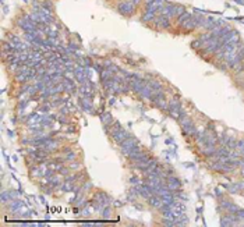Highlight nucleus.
Here are the masks:
<instances>
[{
    "instance_id": "1",
    "label": "nucleus",
    "mask_w": 244,
    "mask_h": 227,
    "mask_svg": "<svg viewBox=\"0 0 244 227\" xmlns=\"http://www.w3.org/2000/svg\"><path fill=\"white\" fill-rule=\"evenodd\" d=\"M138 145V141L135 139L134 137H128L127 139H124L123 142L120 144V148H121V152H123L126 156H128V153L133 151Z\"/></svg>"
},
{
    "instance_id": "2",
    "label": "nucleus",
    "mask_w": 244,
    "mask_h": 227,
    "mask_svg": "<svg viewBox=\"0 0 244 227\" xmlns=\"http://www.w3.org/2000/svg\"><path fill=\"white\" fill-rule=\"evenodd\" d=\"M117 11L123 15H131L135 13V4H133L131 2H121L117 6Z\"/></svg>"
},
{
    "instance_id": "3",
    "label": "nucleus",
    "mask_w": 244,
    "mask_h": 227,
    "mask_svg": "<svg viewBox=\"0 0 244 227\" xmlns=\"http://www.w3.org/2000/svg\"><path fill=\"white\" fill-rule=\"evenodd\" d=\"M110 135H112L113 141H114L116 144H119V145H120L124 139H127L128 137H131L130 133H127L124 128H120V130H117V131H113V133H110Z\"/></svg>"
},
{
    "instance_id": "4",
    "label": "nucleus",
    "mask_w": 244,
    "mask_h": 227,
    "mask_svg": "<svg viewBox=\"0 0 244 227\" xmlns=\"http://www.w3.org/2000/svg\"><path fill=\"white\" fill-rule=\"evenodd\" d=\"M153 24H155V27L156 28H162V29H166L170 27V21H169V17H166V15H158L155 20H153Z\"/></svg>"
},
{
    "instance_id": "5",
    "label": "nucleus",
    "mask_w": 244,
    "mask_h": 227,
    "mask_svg": "<svg viewBox=\"0 0 244 227\" xmlns=\"http://www.w3.org/2000/svg\"><path fill=\"white\" fill-rule=\"evenodd\" d=\"M184 11H186V10H184V7H183V6H175V4H172L170 10H169L168 17L169 18H170V17H176V18H177L178 15H181Z\"/></svg>"
},
{
    "instance_id": "6",
    "label": "nucleus",
    "mask_w": 244,
    "mask_h": 227,
    "mask_svg": "<svg viewBox=\"0 0 244 227\" xmlns=\"http://www.w3.org/2000/svg\"><path fill=\"white\" fill-rule=\"evenodd\" d=\"M148 202H149V205L153 206V208H162V206L165 205L163 201H162V198H160L159 195H152L149 199H148Z\"/></svg>"
},
{
    "instance_id": "7",
    "label": "nucleus",
    "mask_w": 244,
    "mask_h": 227,
    "mask_svg": "<svg viewBox=\"0 0 244 227\" xmlns=\"http://www.w3.org/2000/svg\"><path fill=\"white\" fill-rule=\"evenodd\" d=\"M153 92H155V91H153L149 85H146V84H145V85H144V88L140 91V96L145 98V99H151V98H152V95H153Z\"/></svg>"
},
{
    "instance_id": "8",
    "label": "nucleus",
    "mask_w": 244,
    "mask_h": 227,
    "mask_svg": "<svg viewBox=\"0 0 244 227\" xmlns=\"http://www.w3.org/2000/svg\"><path fill=\"white\" fill-rule=\"evenodd\" d=\"M99 120L102 121L103 126H112V123H113V117L110 113H102V114L99 116Z\"/></svg>"
},
{
    "instance_id": "9",
    "label": "nucleus",
    "mask_w": 244,
    "mask_h": 227,
    "mask_svg": "<svg viewBox=\"0 0 244 227\" xmlns=\"http://www.w3.org/2000/svg\"><path fill=\"white\" fill-rule=\"evenodd\" d=\"M92 98H81V106L85 109V110H88V112H92L94 110V107H92V101H91Z\"/></svg>"
},
{
    "instance_id": "10",
    "label": "nucleus",
    "mask_w": 244,
    "mask_h": 227,
    "mask_svg": "<svg viewBox=\"0 0 244 227\" xmlns=\"http://www.w3.org/2000/svg\"><path fill=\"white\" fill-rule=\"evenodd\" d=\"M156 14H158V13H153V11H148V10H146L145 13L142 14L141 20H142V21H145V22H151V21H153V20L156 18Z\"/></svg>"
},
{
    "instance_id": "11",
    "label": "nucleus",
    "mask_w": 244,
    "mask_h": 227,
    "mask_svg": "<svg viewBox=\"0 0 244 227\" xmlns=\"http://www.w3.org/2000/svg\"><path fill=\"white\" fill-rule=\"evenodd\" d=\"M63 84H64V87H66V92H74V91H75V84H74L73 79L64 78L63 79Z\"/></svg>"
},
{
    "instance_id": "12",
    "label": "nucleus",
    "mask_w": 244,
    "mask_h": 227,
    "mask_svg": "<svg viewBox=\"0 0 244 227\" xmlns=\"http://www.w3.org/2000/svg\"><path fill=\"white\" fill-rule=\"evenodd\" d=\"M149 158H151V156H148L145 152H140L138 155L134 156V158L130 159V160H133L134 163H138V162H144V160H146V159H149Z\"/></svg>"
},
{
    "instance_id": "13",
    "label": "nucleus",
    "mask_w": 244,
    "mask_h": 227,
    "mask_svg": "<svg viewBox=\"0 0 244 227\" xmlns=\"http://www.w3.org/2000/svg\"><path fill=\"white\" fill-rule=\"evenodd\" d=\"M168 188L169 190H177L178 188V180L177 178H175V177L168 178Z\"/></svg>"
},
{
    "instance_id": "14",
    "label": "nucleus",
    "mask_w": 244,
    "mask_h": 227,
    "mask_svg": "<svg viewBox=\"0 0 244 227\" xmlns=\"http://www.w3.org/2000/svg\"><path fill=\"white\" fill-rule=\"evenodd\" d=\"M22 208V202L21 201H13V203L10 205V210L11 212H20Z\"/></svg>"
},
{
    "instance_id": "15",
    "label": "nucleus",
    "mask_w": 244,
    "mask_h": 227,
    "mask_svg": "<svg viewBox=\"0 0 244 227\" xmlns=\"http://www.w3.org/2000/svg\"><path fill=\"white\" fill-rule=\"evenodd\" d=\"M188 18H191V14H190V13H186V11H184V13H183L181 15H178V17H177V24H178V25H181L183 22L187 21Z\"/></svg>"
},
{
    "instance_id": "16",
    "label": "nucleus",
    "mask_w": 244,
    "mask_h": 227,
    "mask_svg": "<svg viewBox=\"0 0 244 227\" xmlns=\"http://www.w3.org/2000/svg\"><path fill=\"white\" fill-rule=\"evenodd\" d=\"M140 152H142V148H141V145L138 144V145H137V146H135L134 149H133L131 152H130V153H128V156H127V158H128V159H133V158H134V156H137V155H138Z\"/></svg>"
},
{
    "instance_id": "17",
    "label": "nucleus",
    "mask_w": 244,
    "mask_h": 227,
    "mask_svg": "<svg viewBox=\"0 0 244 227\" xmlns=\"http://www.w3.org/2000/svg\"><path fill=\"white\" fill-rule=\"evenodd\" d=\"M77 159V155L74 153V152H67V155H66V158H64V160H69V162H73V160H75Z\"/></svg>"
},
{
    "instance_id": "18",
    "label": "nucleus",
    "mask_w": 244,
    "mask_h": 227,
    "mask_svg": "<svg viewBox=\"0 0 244 227\" xmlns=\"http://www.w3.org/2000/svg\"><path fill=\"white\" fill-rule=\"evenodd\" d=\"M40 4H42V7H43V8H46V10H49V11H52V8H53V7H52L50 0H45V2H42V3H40Z\"/></svg>"
},
{
    "instance_id": "19",
    "label": "nucleus",
    "mask_w": 244,
    "mask_h": 227,
    "mask_svg": "<svg viewBox=\"0 0 244 227\" xmlns=\"http://www.w3.org/2000/svg\"><path fill=\"white\" fill-rule=\"evenodd\" d=\"M110 213H112L110 208H109V206H105V208H103V217H105V219H109Z\"/></svg>"
},
{
    "instance_id": "20",
    "label": "nucleus",
    "mask_w": 244,
    "mask_h": 227,
    "mask_svg": "<svg viewBox=\"0 0 244 227\" xmlns=\"http://www.w3.org/2000/svg\"><path fill=\"white\" fill-rule=\"evenodd\" d=\"M130 183H131L133 185H140V184H142L138 177H131V178H130Z\"/></svg>"
},
{
    "instance_id": "21",
    "label": "nucleus",
    "mask_w": 244,
    "mask_h": 227,
    "mask_svg": "<svg viewBox=\"0 0 244 227\" xmlns=\"http://www.w3.org/2000/svg\"><path fill=\"white\" fill-rule=\"evenodd\" d=\"M57 31H56V29H50V32H49V34H47V38H55V39H56V38H57Z\"/></svg>"
},
{
    "instance_id": "22",
    "label": "nucleus",
    "mask_w": 244,
    "mask_h": 227,
    "mask_svg": "<svg viewBox=\"0 0 244 227\" xmlns=\"http://www.w3.org/2000/svg\"><path fill=\"white\" fill-rule=\"evenodd\" d=\"M92 67H94V69L96 70V71H98L99 74H101V72L103 71V69H105V67H103V66H101V64H94V66H92Z\"/></svg>"
},
{
    "instance_id": "23",
    "label": "nucleus",
    "mask_w": 244,
    "mask_h": 227,
    "mask_svg": "<svg viewBox=\"0 0 244 227\" xmlns=\"http://www.w3.org/2000/svg\"><path fill=\"white\" fill-rule=\"evenodd\" d=\"M59 173L63 174V176H67V174H69V170H67L64 166H62V167H60V170H59Z\"/></svg>"
},
{
    "instance_id": "24",
    "label": "nucleus",
    "mask_w": 244,
    "mask_h": 227,
    "mask_svg": "<svg viewBox=\"0 0 244 227\" xmlns=\"http://www.w3.org/2000/svg\"><path fill=\"white\" fill-rule=\"evenodd\" d=\"M27 105H28V101H24L22 103H20V105H18V109H20V110H24V107H25Z\"/></svg>"
},
{
    "instance_id": "25",
    "label": "nucleus",
    "mask_w": 244,
    "mask_h": 227,
    "mask_svg": "<svg viewBox=\"0 0 244 227\" xmlns=\"http://www.w3.org/2000/svg\"><path fill=\"white\" fill-rule=\"evenodd\" d=\"M71 167H73V170H78L80 165H78V163H73V165H71Z\"/></svg>"
},
{
    "instance_id": "26",
    "label": "nucleus",
    "mask_w": 244,
    "mask_h": 227,
    "mask_svg": "<svg viewBox=\"0 0 244 227\" xmlns=\"http://www.w3.org/2000/svg\"><path fill=\"white\" fill-rule=\"evenodd\" d=\"M140 2H141V0H131V3H133V4H138Z\"/></svg>"
},
{
    "instance_id": "27",
    "label": "nucleus",
    "mask_w": 244,
    "mask_h": 227,
    "mask_svg": "<svg viewBox=\"0 0 244 227\" xmlns=\"http://www.w3.org/2000/svg\"><path fill=\"white\" fill-rule=\"evenodd\" d=\"M155 0H145V4H151V3H153Z\"/></svg>"
},
{
    "instance_id": "28",
    "label": "nucleus",
    "mask_w": 244,
    "mask_h": 227,
    "mask_svg": "<svg viewBox=\"0 0 244 227\" xmlns=\"http://www.w3.org/2000/svg\"><path fill=\"white\" fill-rule=\"evenodd\" d=\"M234 2H237V3H239V4H243V3H244L243 0H234Z\"/></svg>"
},
{
    "instance_id": "29",
    "label": "nucleus",
    "mask_w": 244,
    "mask_h": 227,
    "mask_svg": "<svg viewBox=\"0 0 244 227\" xmlns=\"http://www.w3.org/2000/svg\"><path fill=\"white\" fill-rule=\"evenodd\" d=\"M2 2H4V0H2Z\"/></svg>"
}]
</instances>
